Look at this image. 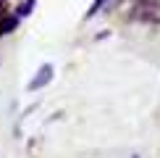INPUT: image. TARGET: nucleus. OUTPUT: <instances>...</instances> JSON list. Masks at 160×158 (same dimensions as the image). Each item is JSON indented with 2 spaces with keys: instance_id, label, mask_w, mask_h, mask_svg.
I'll use <instances>...</instances> for the list:
<instances>
[{
  "instance_id": "20e7f679",
  "label": "nucleus",
  "mask_w": 160,
  "mask_h": 158,
  "mask_svg": "<svg viewBox=\"0 0 160 158\" xmlns=\"http://www.w3.org/2000/svg\"><path fill=\"white\" fill-rule=\"evenodd\" d=\"M34 3H37V0H24V3L18 5V13H16V16H18V18L29 16V13H32V8H34Z\"/></svg>"
},
{
  "instance_id": "7ed1b4c3",
  "label": "nucleus",
  "mask_w": 160,
  "mask_h": 158,
  "mask_svg": "<svg viewBox=\"0 0 160 158\" xmlns=\"http://www.w3.org/2000/svg\"><path fill=\"white\" fill-rule=\"evenodd\" d=\"M18 21H21V18H18L16 13H13V16H5L3 21H0V34H11V32L18 26Z\"/></svg>"
},
{
  "instance_id": "f03ea898",
  "label": "nucleus",
  "mask_w": 160,
  "mask_h": 158,
  "mask_svg": "<svg viewBox=\"0 0 160 158\" xmlns=\"http://www.w3.org/2000/svg\"><path fill=\"white\" fill-rule=\"evenodd\" d=\"M50 79H52V66H50V63L39 66V71L34 74V79L29 82V92H37V90H42L45 84H50Z\"/></svg>"
},
{
  "instance_id": "39448f33",
  "label": "nucleus",
  "mask_w": 160,
  "mask_h": 158,
  "mask_svg": "<svg viewBox=\"0 0 160 158\" xmlns=\"http://www.w3.org/2000/svg\"><path fill=\"white\" fill-rule=\"evenodd\" d=\"M105 3H108V0H95V3L89 5V11H87V18H92V16H97L100 11L105 8Z\"/></svg>"
},
{
  "instance_id": "f257e3e1",
  "label": "nucleus",
  "mask_w": 160,
  "mask_h": 158,
  "mask_svg": "<svg viewBox=\"0 0 160 158\" xmlns=\"http://www.w3.org/2000/svg\"><path fill=\"white\" fill-rule=\"evenodd\" d=\"M134 18L147 24H160V3L158 0H137Z\"/></svg>"
}]
</instances>
